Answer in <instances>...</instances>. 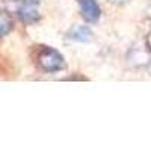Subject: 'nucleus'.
Returning <instances> with one entry per match:
<instances>
[{
  "mask_svg": "<svg viewBox=\"0 0 151 151\" xmlns=\"http://www.w3.org/2000/svg\"><path fill=\"white\" fill-rule=\"evenodd\" d=\"M80 5H82V8H83V14H85V17L88 15V12H94L95 15L98 14V9H97V5H95L94 0H88V5H86L85 0H80Z\"/></svg>",
  "mask_w": 151,
  "mask_h": 151,
  "instance_id": "obj_3",
  "label": "nucleus"
},
{
  "mask_svg": "<svg viewBox=\"0 0 151 151\" xmlns=\"http://www.w3.org/2000/svg\"><path fill=\"white\" fill-rule=\"evenodd\" d=\"M62 59L58 56V53L48 50L47 47H44V52L40 55V64L44 70L47 71H53V70H58L59 67H62Z\"/></svg>",
  "mask_w": 151,
  "mask_h": 151,
  "instance_id": "obj_1",
  "label": "nucleus"
},
{
  "mask_svg": "<svg viewBox=\"0 0 151 151\" xmlns=\"http://www.w3.org/2000/svg\"><path fill=\"white\" fill-rule=\"evenodd\" d=\"M9 29H11V18L5 12H0V36L8 33Z\"/></svg>",
  "mask_w": 151,
  "mask_h": 151,
  "instance_id": "obj_2",
  "label": "nucleus"
}]
</instances>
